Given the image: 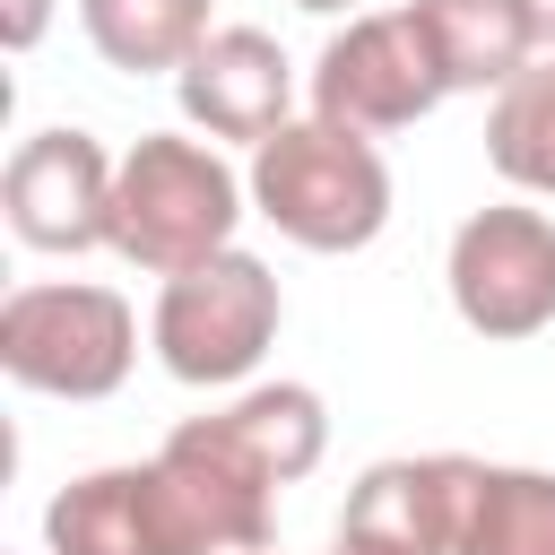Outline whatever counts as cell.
I'll use <instances>...</instances> for the list:
<instances>
[{
	"instance_id": "6da1fadb",
	"label": "cell",
	"mask_w": 555,
	"mask_h": 555,
	"mask_svg": "<svg viewBox=\"0 0 555 555\" xmlns=\"http://www.w3.org/2000/svg\"><path fill=\"white\" fill-rule=\"evenodd\" d=\"M251 217V182L225 165L217 139L199 130H147L113 165V243L130 269L173 278L217 251H234V225Z\"/></svg>"
},
{
	"instance_id": "7a4b0ae2",
	"label": "cell",
	"mask_w": 555,
	"mask_h": 555,
	"mask_svg": "<svg viewBox=\"0 0 555 555\" xmlns=\"http://www.w3.org/2000/svg\"><path fill=\"white\" fill-rule=\"evenodd\" d=\"M243 182H251V217H269L295 251H321V260L364 251L390 225V165H382V147L364 130H347V121H321V113L269 130L251 147Z\"/></svg>"
},
{
	"instance_id": "3957f363",
	"label": "cell",
	"mask_w": 555,
	"mask_h": 555,
	"mask_svg": "<svg viewBox=\"0 0 555 555\" xmlns=\"http://www.w3.org/2000/svg\"><path fill=\"white\" fill-rule=\"evenodd\" d=\"M278 321H286V295H278V269L260 251H217L199 269H173L156 286V321H147V347L156 364L182 382V390H225L243 373H260V356L278 347Z\"/></svg>"
},
{
	"instance_id": "277c9868",
	"label": "cell",
	"mask_w": 555,
	"mask_h": 555,
	"mask_svg": "<svg viewBox=\"0 0 555 555\" xmlns=\"http://www.w3.org/2000/svg\"><path fill=\"white\" fill-rule=\"evenodd\" d=\"M139 364V312L87 278H35L0 304V373L35 399H113Z\"/></svg>"
},
{
	"instance_id": "5b68a950",
	"label": "cell",
	"mask_w": 555,
	"mask_h": 555,
	"mask_svg": "<svg viewBox=\"0 0 555 555\" xmlns=\"http://www.w3.org/2000/svg\"><path fill=\"white\" fill-rule=\"evenodd\" d=\"M442 286L477 338H494V347L538 338L555 321V217L529 199L468 208L451 251H442Z\"/></svg>"
},
{
	"instance_id": "8992f818",
	"label": "cell",
	"mask_w": 555,
	"mask_h": 555,
	"mask_svg": "<svg viewBox=\"0 0 555 555\" xmlns=\"http://www.w3.org/2000/svg\"><path fill=\"white\" fill-rule=\"evenodd\" d=\"M434 104H442V69H434V52H425L408 9H356L312 61V113L347 121L364 139L416 130Z\"/></svg>"
},
{
	"instance_id": "52a82bcc",
	"label": "cell",
	"mask_w": 555,
	"mask_h": 555,
	"mask_svg": "<svg viewBox=\"0 0 555 555\" xmlns=\"http://www.w3.org/2000/svg\"><path fill=\"white\" fill-rule=\"evenodd\" d=\"M113 165L121 156H104V139L78 130V121L26 130L9 147V165H0V217H9V234L26 251H61V260L113 243Z\"/></svg>"
},
{
	"instance_id": "ba28073f",
	"label": "cell",
	"mask_w": 555,
	"mask_h": 555,
	"mask_svg": "<svg viewBox=\"0 0 555 555\" xmlns=\"http://www.w3.org/2000/svg\"><path fill=\"white\" fill-rule=\"evenodd\" d=\"M165 477L182 486L208 555H251L278 538V494H286V468L269 460V442L243 425V408H217V416H191L165 434Z\"/></svg>"
},
{
	"instance_id": "9c48e42d",
	"label": "cell",
	"mask_w": 555,
	"mask_h": 555,
	"mask_svg": "<svg viewBox=\"0 0 555 555\" xmlns=\"http://www.w3.org/2000/svg\"><path fill=\"white\" fill-rule=\"evenodd\" d=\"M43 555H208L165 460L87 468L43 503Z\"/></svg>"
},
{
	"instance_id": "30bf717a",
	"label": "cell",
	"mask_w": 555,
	"mask_h": 555,
	"mask_svg": "<svg viewBox=\"0 0 555 555\" xmlns=\"http://www.w3.org/2000/svg\"><path fill=\"white\" fill-rule=\"evenodd\" d=\"M173 104L199 139H234V147H260L269 130L295 121V61L278 52V35L260 26H217L182 69H173Z\"/></svg>"
},
{
	"instance_id": "8fae6325",
	"label": "cell",
	"mask_w": 555,
	"mask_h": 555,
	"mask_svg": "<svg viewBox=\"0 0 555 555\" xmlns=\"http://www.w3.org/2000/svg\"><path fill=\"white\" fill-rule=\"evenodd\" d=\"M460 494H468V451H425V460H373L347 486L338 538L408 546V555H451L460 538Z\"/></svg>"
},
{
	"instance_id": "7c38bea8",
	"label": "cell",
	"mask_w": 555,
	"mask_h": 555,
	"mask_svg": "<svg viewBox=\"0 0 555 555\" xmlns=\"http://www.w3.org/2000/svg\"><path fill=\"white\" fill-rule=\"evenodd\" d=\"M408 17L442 69V95H494L546 52L529 0H408Z\"/></svg>"
},
{
	"instance_id": "4fadbf2b",
	"label": "cell",
	"mask_w": 555,
	"mask_h": 555,
	"mask_svg": "<svg viewBox=\"0 0 555 555\" xmlns=\"http://www.w3.org/2000/svg\"><path fill=\"white\" fill-rule=\"evenodd\" d=\"M78 26H87V43H95L104 69H121V78H173L217 35V0H78Z\"/></svg>"
},
{
	"instance_id": "5bb4252c",
	"label": "cell",
	"mask_w": 555,
	"mask_h": 555,
	"mask_svg": "<svg viewBox=\"0 0 555 555\" xmlns=\"http://www.w3.org/2000/svg\"><path fill=\"white\" fill-rule=\"evenodd\" d=\"M451 555H555V468L468 460Z\"/></svg>"
},
{
	"instance_id": "9a60e30c",
	"label": "cell",
	"mask_w": 555,
	"mask_h": 555,
	"mask_svg": "<svg viewBox=\"0 0 555 555\" xmlns=\"http://www.w3.org/2000/svg\"><path fill=\"white\" fill-rule=\"evenodd\" d=\"M486 165L520 199H555V52H538L486 104Z\"/></svg>"
},
{
	"instance_id": "2e32d148",
	"label": "cell",
	"mask_w": 555,
	"mask_h": 555,
	"mask_svg": "<svg viewBox=\"0 0 555 555\" xmlns=\"http://www.w3.org/2000/svg\"><path fill=\"white\" fill-rule=\"evenodd\" d=\"M43 26H52V0H0V43L9 52H35Z\"/></svg>"
},
{
	"instance_id": "e0dca14e",
	"label": "cell",
	"mask_w": 555,
	"mask_h": 555,
	"mask_svg": "<svg viewBox=\"0 0 555 555\" xmlns=\"http://www.w3.org/2000/svg\"><path fill=\"white\" fill-rule=\"evenodd\" d=\"M330 555H408V546H373V538H338L330 529Z\"/></svg>"
},
{
	"instance_id": "ac0fdd59",
	"label": "cell",
	"mask_w": 555,
	"mask_h": 555,
	"mask_svg": "<svg viewBox=\"0 0 555 555\" xmlns=\"http://www.w3.org/2000/svg\"><path fill=\"white\" fill-rule=\"evenodd\" d=\"M529 17H538V43L555 52V0H529Z\"/></svg>"
},
{
	"instance_id": "d6986e66",
	"label": "cell",
	"mask_w": 555,
	"mask_h": 555,
	"mask_svg": "<svg viewBox=\"0 0 555 555\" xmlns=\"http://www.w3.org/2000/svg\"><path fill=\"white\" fill-rule=\"evenodd\" d=\"M295 9H312V17H356V0H295Z\"/></svg>"
},
{
	"instance_id": "ffe728a7",
	"label": "cell",
	"mask_w": 555,
	"mask_h": 555,
	"mask_svg": "<svg viewBox=\"0 0 555 555\" xmlns=\"http://www.w3.org/2000/svg\"><path fill=\"white\" fill-rule=\"evenodd\" d=\"M251 555H269V546H251Z\"/></svg>"
}]
</instances>
